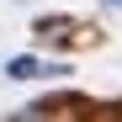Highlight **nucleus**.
Segmentation results:
<instances>
[{"instance_id": "1", "label": "nucleus", "mask_w": 122, "mask_h": 122, "mask_svg": "<svg viewBox=\"0 0 122 122\" xmlns=\"http://www.w3.org/2000/svg\"><path fill=\"white\" fill-rule=\"evenodd\" d=\"M11 80H43V74H69V64H43V58H32V53H16L11 64H5Z\"/></svg>"}, {"instance_id": "2", "label": "nucleus", "mask_w": 122, "mask_h": 122, "mask_svg": "<svg viewBox=\"0 0 122 122\" xmlns=\"http://www.w3.org/2000/svg\"><path fill=\"white\" fill-rule=\"evenodd\" d=\"M32 32L43 37V43H64V37L74 32V21H64V16H43V21H37Z\"/></svg>"}, {"instance_id": "3", "label": "nucleus", "mask_w": 122, "mask_h": 122, "mask_svg": "<svg viewBox=\"0 0 122 122\" xmlns=\"http://www.w3.org/2000/svg\"><path fill=\"white\" fill-rule=\"evenodd\" d=\"M101 5H106V11H122V0H101Z\"/></svg>"}]
</instances>
